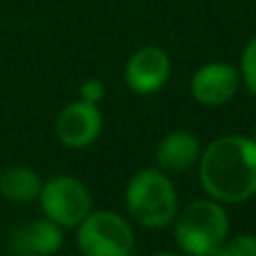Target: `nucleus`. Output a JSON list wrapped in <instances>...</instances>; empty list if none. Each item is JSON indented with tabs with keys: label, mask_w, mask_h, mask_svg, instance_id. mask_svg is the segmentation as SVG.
<instances>
[{
	"label": "nucleus",
	"mask_w": 256,
	"mask_h": 256,
	"mask_svg": "<svg viewBox=\"0 0 256 256\" xmlns=\"http://www.w3.org/2000/svg\"><path fill=\"white\" fill-rule=\"evenodd\" d=\"M198 180L209 198L222 204L248 202L256 196V140L222 135L202 148Z\"/></svg>",
	"instance_id": "nucleus-1"
},
{
	"label": "nucleus",
	"mask_w": 256,
	"mask_h": 256,
	"mask_svg": "<svg viewBox=\"0 0 256 256\" xmlns=\"http://www.w3.org/2000/svg\"><path fill=\"white\" fill-rule=\"evenodd\" d=\"M126 212L144 230H166L178 216V191L162 168H140L124 189Z\"/></svg>",
	"instance_id": "nucleus-2"
},
{
	"label": "nucleus",
	"mask_w": 256,
	"mask_h": 256,
	"mask_svg": "<svg viewBox=\"0 0 256 256\" xmlns=\"http://www.w3.org/2000/svg\"><path fill=\"white\" fill-rule=\"evenodd\" d=\"M173 238L186 256H214L230 236V214L214 198H198L178 209Z\"/></svg>",
	"instance_id": "nucleus-3"
},
{
	"label": "nucleus",
	"mask_w": 256,
	"mask_h": 256,
	"mask_svg": "<svg viewBox=\"0 0 256 256\" xmlns=\"http://www.w3.org/2000/svg\"><path fill=\"white\" fill-rule=\"evenodd\" d=\"M76 248L81 256H130L135 232L117 212L92 209L76 225Z\"/></svg>",
	"instance_id": "nucleus-4"
},
{
	"label": "nucleus",
	"mask_w": 256,
	"mask_h": 256,
	"mask_svg": "<svg viewBox=\"0 0 256 256\" xmlns=\"http://www.w3.org/2000/svg\"><path fill=\"white\" fill-rule=\"evenodd\" d=\"M38 202L43 216L63 230H76V225L92 212L90 189L74 176H54L45 180Z\"/></svg>",
	"instance_id": "nucleus-5"
},
{
	"label": "nucleus",
	"mask_w": 256,
	"mask_h": 256,
	"mask_svg": "<svg viewBox=\"0 0 256 256\" xmlns=\"http://www.w3.org/2000/svg\"><path fill=\"white\" fill-rule=\"evenodd\" d=\"M104 128V115L97 104H88L84 99L70 102L61 108L54 120V132L58 142L68 148H88L99 140Z\"/></svg>",
	"instance_id": "nucleus-6"
},
{
	"label": "nucleus",
	"mask_w": 256,
	"mask_h": 256,
	"mask_svg": "<svg viewBox=\"0 0 256 256\" xmlns=\"http://www.w3.org/2000/svg\"><path fill=\"white\" fill-rule=\"evenodd\" d=\"M171 76V56L160 45H144L128 56L124 66V81L128 90L140 97L155 94L166 86Z\"/></svg>",
	"instance_id": "nucleus-7"
},
{
	"label": "nucleus",
	"mask_w": 256,
	"mask_h": 256,
	"mask_svg": "<svg viewBox=\"0 0 256 256\" xmlns=\"http://www.w3.org/2000/svg\"><path fill=\"white\" fill-rule=\"evenodd\" d=\"M240 88V70L227 61H212L200 66L191 76V97L196 104L218 108L230 104Z\"/></svg>",
	"instance_id": "nucleus-8"
},
{
	"label": "nucleus",
	"mask_w": 256,
	"mask_h": 256,
	"mask_svg": "<svg viewBox=\"0 0 256 256\" xmlns=\"http://www.w3.org/2000/svg\"><path fill=\"white\" fill-rule=\"evenodd\" d=\"M63 248V227L48 216L27 220L9 234V252L14 256H56Z\"/></svg>",
	"instance_id": "nucleus-9"
},
{
	"label": "nucleus",
	"mask_w": 256,
	"mask_h": 256,
	"mask_svg": "<svg viewBox=\"0 0 256 256\" xmlns=\"http://www.w3.org/2000/svg\"><path fill=\"white\" fill-rule=\"evenodd\" d=\"M200 155H202V144L198 135L186 128H176L168 130L155 146V162L158 168H162L168 176H180L189 168L198 166Z\"/></svg>",
	"instance_id": "nucleus-10"
},
{
	"label": "nucleus",
	"mask_w": 256,
	"mask_h": 256,
	"mask_svg": "<svg viewBox=\"0 0 256 256\" xmlns=\"http://www.w3.org/2000/svg\"><path fill=\"white\" fill-rule=\"evenodd\" d=\"M43 180L32 166L25 164H12L0 171V196L7 202L27 204L38 200Z\"/></svg>",
	"instance_id": "nucleus-11"
},
{
	"label": "nucleus",
	"mask_w": 256,
	"mask_h": 256,
	"mask_svg": "<svg viewBox=\"0 0 256 256\" xmlns=\"http://www.w3.org/2000/svg\"><path fill=\"white\" fill-rule=\"evenodd\" d=\"M214 256H256V236L254 234H238L227 236V240L218 248Z\"/></svg>",
	"instance_id": "nucleus-12"
},
{
	"label": "nucleus",
	"mask_w": 256,
	"mask_h": 256,
	"mask_svg": "<svg viewBox=\"0 0 256 256\" xmlns=\"http://www.w3.org/2000/svg\"><path fill=\"white\" fill-rule=\"evenodd\" d=\"M240 81L245 84V88L250 90V94L256 99V36L245 45L243 54H240Z\"/></svg>",
	"instance_id": "nucleus-13"
},
{
	"label": "nucleus",
	"mask_w": 256,
	"mask_h": 256,
	"mask_svg": "<svg viewBox=\"0 0 256 256\" xmlns=\"http://www.w3.org/2000/svg\"><path fill=\"white\" fill-rule=\"evenodd\" d=\"M79 99L88 104H102L106 99V86H104L102 79H86L84 84L79 86Z\"/></svg>",
	"instance_id": "nucleus-14"
},
{
	"label": "nucleus",
	"mask_w": 256,
	"mask_h": 256,
	"mask_svg": "<svg viewBox=\"0 0 256 256\" xmlns=\"http://www.w3.org/2000/svg\"><path fill=\"white\" fill-rule=\"evenodd\" d=\"M155 256H186V254H173V252H160V254H155Z\"/></svg>",
	"instance_id": "nucleus-15"
},
{
	"label": "nucleus",
	"mask_w": 256,
	"mask_h": 256,
	"mask_svg": "<svg viewBox=\"0 0 256 256\" xmlns=\"http://www.w3.org/2000/svg\"><path fill=\"white\" fill-rule=\"evenodd\" d=\"M252 137H254V140H256V124H254V130H252Z\"/></svg>",
	"instance_id": "nucleus-16"
}]
</instances>
